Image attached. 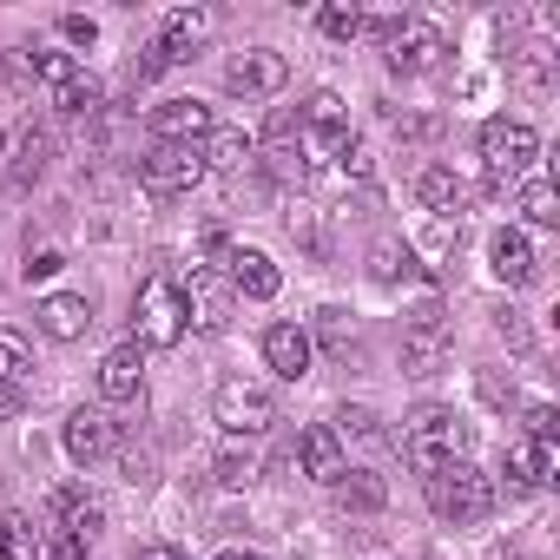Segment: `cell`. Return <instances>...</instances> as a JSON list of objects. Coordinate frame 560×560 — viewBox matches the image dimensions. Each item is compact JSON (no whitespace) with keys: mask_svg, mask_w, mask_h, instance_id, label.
Listing matches in <instances>:
<instances>
[{"mask_svg":"<svg viewBox=\"0 0 560 560\" xmlns=\"http://www.w3.org/2000/svg\"><path fill=\"white\" fill-rule=\"evenodd\" d=\"M139 178H145V191L178 198V191L205 185V159H198V145H152V152L139 159Z\"/></svg>","mask_w":560,"mask_h":560,"instance_id":"cell-7","label":"cell"},{"mask_svg":"<svg viewBox=\"0 0 560 560\" xmlns=\"http://www.w3.org/2000/svg\"><path fill=\"white\" fill-rule=\"evenodd\" d=\"M298 462H304V475L324 481V488H337V481L350 475V468H343V442L330 435V422H317V429L298 435Z\"/></svg>","mask_w":560,"mask_h":560,"instance_id":"cell-15","label":"cell"},{"mask_svg":"<svg viewBox=\"0 0 560 560\" xmlns=\"http://www.w3.org/2000/svg\"><path fill=\"white\" fill-rule=\"evenodd\" d=\"M205 172H244L250 159H257V145H250V132H231V126H211V139H205Z\"/></svg>","mask_w":560,"mask_h":560,"instance_id":"cell-20","label":"cell"},{"mask_svg":"<svg viewBox=\"0 0 560 560\" xmlns=\"http://www.w3.org/2000/svg\"><path fill=\"white\" fill-rule=\"evenodd\" d=\"M508 481L514 488H540L547 481V448L540 442H508Z\"/></svg>","mask_w":560,"mask_h":560,"instance_id":"cell-26","label":"cell"},{"mask_svg":"<svg viewBox=\"0 0 560 560\" xmlns=\"http://www.w3.org/2000/svg\"><path fill=\"white\" fill-rule=\"evenodd\" d=\"M501 337H508V343H514V350H527V324H521V317H514V311H501Z\"/></svg>","mask_w":560,"mask_h":560,"instance_id":"cell-43","label":"cell"},{"mask_svg":"<svg viewBox=\"0 0 560 560\" xmlns=\"http://www.w3.org/2000/svg\"><path fill=\"white\" fill-rule=\"evenodd\" d=\"M337 501L350 514H376L389 501V488H383V475H350V481H337Z\"/></svg>","mask_w":560,"mask_h":560,"instance_id":"cell-27","label":"cell"},{"mask_svg":"<svg viewBox=\"0 0 560 560\" xmlns=\"http://www.w3.org/2000/svg\"><path fill=\"white\" fill-rule=\"evenodd\" d=\"M521 211H527V224H560L553 185H547V178H527V185H521Z\"/></svg>","mask_w":560,"mask_h":560,"instance_id":"cell-31","label":"cell"},{"mask_svg":"<svg viewBox=\"0 0 560 560\" xmlns=\"http://www.w3.org/2000/svg\"><path fill=\"white\" fill-rule=\"evenodd\" d=\"M250 475H257V455H250V448H224V455L211 462V481H218V488H250Z\"/></svg>","mask_w":560,"mask_h":560,"instance_id":"cell-32","label":"cell"},{"mask_svg":"<svg viewBox=\"0 0 560 560\" xmlns=\"http://www.w3.org/2000/svg\"><path fill=\"white\" fill-rule=\"evenodd\" d=\"M119 448V422L106 409H73L67 416V455L73 462H106Z\"/></svg>","mask_w":560,"mask_h":560,"instance_id":"cell-10","label":"cell"},{"mask_svg":"<svg viewBox=\"0 0 560 560\" xmlns=\"http://www.w3.org/2000/svg\"><path fill=\"white\" fill-rule=\"evenodd\" d=\"M304 126H350V119H343V93L317 86V93L304 100Z\"/></svg>","mask_w":560,"mask_h":560,"instance_id":"cell-36","label":"cell"},{"mask_svg":"<svg viewBox=\"0 0 560 560\" xmlns=\"http://www.w3.org/2000/svg\"><path fill=\"white\" fill-rule=\"evenodd\" d=\"M553 435H560V416H553V402H534V409H527V442L553 448Z\"/></svg>","mask_w":560,"mask_h":560,"instance_id":"cell-37","label":"cell"},{"mask_svg":"<svg viewBox=\"0 0 560 560\" xmlns=\"http://www.w3.org/2000/svg\"><path fill=\"white\" fill-rule=\"evenodd\" d=\"M488 270L501 277V284H527L534 277V244L508 224V231H494V244H488Z\"/></svg>","mask_w":560,"mask_h":560,"instance_id":"cell-19","label":"cell"},{"mask_svg":"<svg viewBox=\"0 0 560 560\" xmlns=\"http://www.w3.org/2000/svg\"><path fill=\"white\" fill-rule=\"evenodd\" d=\"M185 291V317L198 324V330H224V311H231V298H224V284L211 270H191V284H178Z\"/></svg>","mask_w":560,"mask_h":560,"instance_id":"cell-18","label":"cell"},{"mask_svg":"<svg viewBox=\"0 0 560 560\" xmlns=\"http://www.w3.org/2000/svg\"><path fill=\"white\" fill-rule=\"evenodd\" d=\"M27 376H34V350H27L14 330H0V383L14 389V383H27Z\"/></svg>","mask_w":560,"mask_h":560,"instance_id":"cell-30","label":"cell"},{"mask_svg":"<svg viewBox=\"0 0 560 560\" xmlns=\"http://www.w3.org/2000/svg\"><path fill=\"white\" fill-rule=\"evenodd\" d=\"M409 270H416V250H409V244H396V237H389V244H376V250H370V277H376V284H402Z\"/></svg>","mask_w":560,"mask_h":560,"instance_id":"cell-28","label":"cell"},{"mask_svg":"<svg viewBox=\"0 0 560 560\" xmlns=\"http://www.w3.org/2000/svg\"><path fill=\"white\" fill-rule=\"evenodd\" d=\"M317 27H324L330 40H357V34H363V8H357V0H330V8L317 14Z\"/></svg>","mask_w":560,"mask_h":560,"instance_id":"cell-33","label":"cell"},{"mask_svg":"<svg viewBox=\"0 0 560 560\" xmlns=\"http://www.w3.org/2000/svg\"><path fill=\"white\" fill-rule=\"evenodd\" d=\"M416 198H422V205H429L435 218H448V211H455V205L468 198V185H462V178H455L448 165H429V172L416 178Z\"/></svg>","mask_w":560,"mask_h":560,"instance_id":"cell-22","label":"cell"},{"mask_svg":"<svg viewBox=\"0 0 560 560\" xmlns=\"http://www.w3.org/2000/svg\"><path fill=\"white\" fill-rule=\"evenodd\" d=\"M317 337H324L330 350H343V343H350V324H343V311H317Z\"/></svg>","mask_w":560,"mask_h":560,"instance_id":"cell-39","label":"cell"},{"mask_svg":"<svg viewBox=\"0 0 560 560\" xmlns=\"http://www.w3.org/2000/svg\"><path fill=\"white\" fill-rule=\"evenodd\" d=\"M304 132V159L311 165H337L350 152V126H298Z\"/></svg>","mask_w":560,"mask_h":560,"instance_id":"cell-25","label":"cell"},{"mask_svg":"<svg viewBox=\"0 0 560 560\" xmlns=\"http://www.w3.org/2000/svg\"><path fill=\"white\" fill-rule=\"evenodd\" d=\"M422 494H429V514L448 521V527H475V521L494 508V481H488L481 468H468V462L435 468V475L422 481Z\"/></svg>","mask_w":560,"mask_h":560,"instance_id":"cell-2","label":"cell"},{"mask_svg":"<svg viewBox=\"0 0 560 560\" xmlns=\"http://www.w3.org/2000/svg\"><path fill=\"white\" fill-rule=\"evenodd\" d=\"M442 54H448V40L429 27V21H402L396 34H389V73H402V80H422V73H435L442 67Z\"/></svg>","mask_w":560,"mask_h":560,"instance_id":"cell-8","label":"cell"},{"mask_svg":"<svg viewBox=\"0 0 560 560\" xmlns=\"http://www.w3.org/2000/svg\"><path fill=\"white\" fill-rule=\"evenodd\" d=\"M40 330H47L54 343H80V337L93 330V304H86L80 291H54V298H40Z\"/></svg>","mask_w":560,"mask_h":560,"instance_id":"cell-14","label":"cell"},{"mask_svg":"<svg viewBox=\"0 0 560 560\" xmlns=\"http://www.w3.org/2000/svg\"><path fill=\"white\" fill-rule=\"evenodd\" d=\"M211 422H218L224 435H264V429L277 422V402H270L264 383H218V396H211Z\"/></svg>","mask_w":560,"mask_h":560,"instance_id":"cell-4","label":"cell"},{"mask_svg":"<svg viewBox=\"0 0 560 560\" xmlns=\"http://www.w3.org/2000/svg\"><path fill=\"white\" fill-rule=\"evenodd\" d=\"M132 343L139 350H172L185 330H191V317H185V291L172 284V277H145L139 284V298H132Z\"/></svg>","mask_w":560,"mask_h":560,"instance_id":"cell-3","label":"cell"},{"mask_svg":"<svg viewBox=\"0 0 560 560\" xmlns=\"http://www.w3.org/2000/svg\"><path fill=\"white\" fill-rule=\"evenodd\" d=\"M224 277H231V291L250 298V304H270L277 284H284V277H277V264H270L264 250H231V257H224Z\"/></svg>","mask_w":560,"mask_h":560,"instance_id":"cell-13","label":"cell"},{"mask_svg":"<svg viewBox=\"0 0 560 560\" xmlns=\"http://www.w3.org/2000/svg\"><path fill=\"white\" fill-rule=\"evenodd\" d=\"M139 560H185V547H172V540H152V547H139Z\"/></svg>","mask_w":560,"mask_h":560,"instance_id":"cell-44","label":"cell"},{"mask_svg":"<svg viewBox=\"0 0 560 560\" xmlns=\"http://www.w3.org/2000/svg\"><path fill=\"white\" fill-rule=\"evenodd\" d=\"M448 363V330H402V370L409 376H435Z\"/></svg>","mask_w":560,"mask_h":560,"instance_id":"cell-21","label":"cell"},{"mask_svg":"<svg viewBox=\"0 0 560 560\" xmlns=\"http://www.w3.org/2000/svg\"><path fill=\"white\" fill-rule=\"evenodd\" d=\"M27 67H34V80H54V86H67L80 67H73V54H60V47H34L27 54Z\"/></svg>","mask_w":560,"mask_h":560,"instance_id":"cell-34","label":"cell"},{"mask_svg":"<svg viewBox=\"0 0 560 560\" xmlns=\"http://www.w3.org/2000/svg\"><path fill=\"white\" fill-rule=\"evenodd\" d=\"M14 409H21V396H14L8 383H0V416H14Z\"/></svg>","mask_w":560,"mask_h":560,"instance_id":"cell-46","label":"cell"},{"mask_svg":"<svg viewBox=\"0 0 560 560\" xmlns=\"http://www.w3.org/2000/svg\"><path fill=\"white\" fill-rule=\"evenodd\" d=\"M224 560H264V553H237V547H231V553H224Z\"/></svg>","mask_w":560,"mask_h":560,"instance_id":"cell-47","label":"cell"},{"mask_svg":"<svg viewBox=\"0 0 560 560\" xmlns=\"http://www.w3.org/2000/svg\"><path fill=\"white\" fill-rule=\"evenodd\" d=\"M54 106H60L67 119H93V113L106 106V93H100V80H93V73H73L67 86H54Z\"/></svg>","mask_w":560,"mask_h":560,"instance_id":"cell-23","label":"cell"},{"mask_svg":"<svg viewBox=\"0 0 560 560\" xmlns=\"http://www.w3.org/2000/svg\"><path fill=\"white\" fill-rule=\"evenodd\" d=\"M468 448H475V429L455 416V409H416L409 422H402V462L409 468H422V475H435V468H448V462H468Z\"/></svg>","mask_w":560,"mask_h":560,"instance_id":"cell-1","label":"cell"},{"mask_svg":"<svg viewBox=\"0 0 560 560\" xmlns=\"http://www.w3.org/2000/svg\"><path fill=\"white\" fill-rule=\"evenodd\" d=\"M211 106L205 100H165V106H152V132H159V145H198V139H211Z\"/></svg>","mask_w":560,"mask_h":560,"instance_id":"cell-9","label":"cell"},{"mask_svg":"<svg viewBox=\"0 0 560 560\" xmlns=\"http://www.w3.org/2000/svg\"><path fill=\"white\" fill-rule=\"evenodd\" d=\"M284 80H291V60L277 47H250V54H237L224 67V93L231 100H270V93H284Z\"/></svg>","mask_w":560,"mask_h":560,"instance_id":"cell-5","label":"cell"},{"mask_svg":"<svg viewBox=\"0 0 560 560\" xmlns=\"http://www.w3.org/2000/svg\"><path fill=\"white\" fill-rule=\"evenodd\" d=\"M311 357H317L311 330H298V324H270V330H264V363H270L277 376H284V383L311 376Z\"/></svg>","mask_w":560,"mask_h":560,"instance_id":"cell-11","label":"cell"},{"mask_svg":"<svg viewBox=\"0 0 560 560\" xmlns=\"http://www.w3.org/2000/svg\"><path fill=\"white\" fill-rule=\"evenodd\" d=\"M330 435H337V442H376L383 429H376V409H363V402H343V409L330 416Z\"/></svg>","mask_w":560,"mask_h":560,"instance_id":"cell-29","label":"cell"},{"mask_svg":"<svg viewBox=\"0 0 560 560\" xmlns=\"http://www.w3.org/2000/svg\"><path fill=\"white\" fill-rule=\"evenodd\" d=\"M402 21H409V14H396V8H383V14H363V34H383V40H389V34H396Z\"/></svg>","mask_w":560,"mask_h":560,"instance_id":"cell-40","label":"cell"},{"mask_svg":"<svg viewBox=\"0 0 560 560\" xmlns=\"http://www.w3.org/2000/svg\"><path fill=\"white\" fill-rule=\"evenodd\" d=\"M540 139L527 119H488L481 126V159H488V178H514L521 165H534Z\"/></svg>","mask_w":560,"mask_h":560,"instance_id":"cell-6","label":"cell"},{"mask_svg":"<svg viewBox=\"0 0 560 560\" xmlns=\"http://www.w3.org/2000/svg\"><path fill=\"white\" fill-rule=\"evenodd\" d=\"M139 389H145V350H139V343L106 350V363H100V396H106V402H139Z\"/></svg>","mask_w":560,"mask_h":560,"instance_id":"cell-12","label":"cell"},{"mask_svg":"<svg viewBox=\"0 0 560 560\" xmlns=\"http://www.w3.org/2000/svg\"><path fill=\"white\" fill-rule=\"evenodd\" d=\"M47 560H86V547H80V540H67V534H60V540H54V547H47Z\"/></svg>","mask_w":560,"mask_h":560,"instance_id":"cell-45","label":"cell"},{"mask_svg":"<svg viewBox=\"0 0 560 560\" xmlns=\"http://www.w3.org/2000/svg\"><path fill=\"white\" fill-rule=\"evenodd\" d=\"M205 34H211V14H205V8H178V14L159 21V47H165L178 67L198 60V40H205Z\"/></svg>","mask_w":560,"mask_h":560,"instance_id":"cell-17","label":"cell"},{"mask_svg":"<svg viewBox=\"0 0 560 560\" xmlns=\"http://www.w3.org/2000/svg\"><path fill=\"white\" fill-rule=\"evenodd\" d=\"M60 270H67L60 244H27V264H21V277H27V284H47V277H60Z\"/></svg>","mask_w":560,"mask_h":560,"instance_id":"cell-35","label":"cell"},{"mask_svg":"<svg viewBox=\"0 0 560 560\" xmlns=\"http://www.w3.org/2000/svg\"><path fill=\"white\" fill-rule=\"evenodd\" d=\"M60 40L67 47H93L100 40V21L93 14H60Z\"/></svg>","mask_w":560,"mask_h":560,"instance_id":"cell-38","label":"cell"},{"mask_svg":"<svg viewBox=\"0 0 560 560\" xmlns=\"http://www.w3.org/2000/svg\"><path fill=\"white\" fill-rule=\"evenodd\" d=\"M0 540H8L14 553H21V547H34V521H27V514H14V521H8V534H0Z\"/></svg>","mask_w":560,"mask_h":560,"instance_id":"cell-42","label":"cell"},{"mask_svg":"<svg viewBox=\"0 0 560 560\" xmlns=\"http://www.w3.org/2000/svg\"><path fill=\"white\" fill-rule=\"evenodd\" d=\"M0 560H14V547H8V540H0Z\"/></svg>","mask_w":560,"mask_h":560,"instance_id":"cell-48","label":"cell"},{"mask_svg":"<svg viewBox=\"0 0 560 560\" xmlns=\"http://www.w3.org/2000/svg\"><path fill=\"white\" fill-rule=\"evenodd\" d=\"M54 521H60L67 540L86 547V540L106 527V508H100V494H86V488H54Z\"/></svg>","mask_w":560,"mask_h":560,"instance_id":"cell-16","label":"cell"},{"mask_svg":"<svg viewBox=\"0 0 560 560\" xmlns=\"http://www.w3.org/2000/svg\"><path fill=\"white\" fill-rule=\"evenodd\" d=\"M165 67H178V60H172V54H165V47L152 40V47H145V60H139V80H159Z\"/></svg>","mask_w":560,"mask_h":560,"instance_id":"cell-41","label":"cell"},{"mask_svg":"<svg viewBox=\"0 0 560 560\" xmlns=\"http://www.w3.org/2000/svg\"><path fill=\"white\" fill-rule=\"evenodd\" d=\"M47 159H54V132H21V145H14V185H34L40 172H47Z\"/></svg>","mask_w":560,"mask_h":560,"instance_id":"cell-24","label":"cell"}]
</instances>
